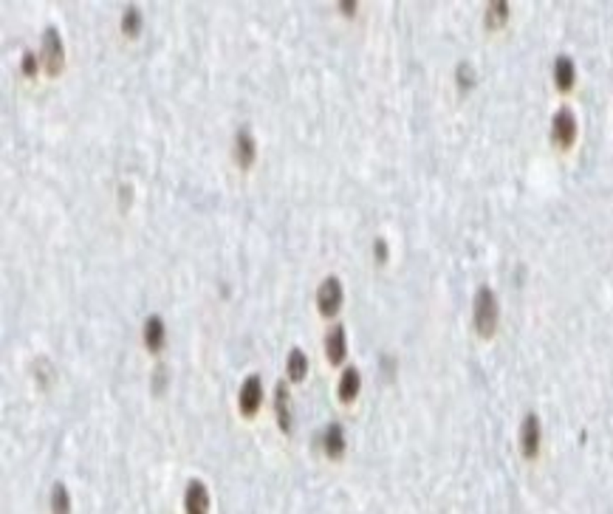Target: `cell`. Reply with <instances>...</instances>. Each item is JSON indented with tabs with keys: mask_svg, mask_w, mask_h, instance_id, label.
I'll return each mask as SVG.
<instances>
[{
	"mask_svg": "<svg viewBox=\"0 0 613 514\" xmlns=\"http://www.w3.org/2000/svg\"><path fill=\"white\" fill-rule=\"evenodd\" d=\"M472 322L475 331L484 339H492L498 331V297L489 285H481L475 294V306H472Z\"/></svg>",
	"mask_w": 613,
	"mask_h": 514,
	"instance_id": "obj_1",
	"label": "cell"
},
{
	"mask_svg": "<svg viewBox=\"0 0 613 514\" xmlns=\"http://www.w3.org/2000/svg\"><path fill=\"white\" fill-rule=\"evenodd\" d=\"M339 306H342V283L336 277H325L319 291H317V308L325 320H331L339 311Z\"/></svg>",
	"mask_w": 613,
	"mask_h": 514,
	"instance_id": "obj_2",
	"label": "cell"
},
{
	"mask_svg": "<svg viewBox=\"0 0 613 514\" xmlns=\"http://www.w3.org/2000/svg\"><path fill=\"white\" fill-rule=\"evenodd\" d=\"M551 138L557 147H563V150H568V147L574 144L577 138V119L568 108H560L554 113V122H551Z\"/></svg>",
	"mask_w": 613,
	"mask_h": 514,
	"instance_id": "obj_3",
	"label": "cell"
},
{
	"mask_svg": "<svg viewBox=\"0 0 613 514\" xmlns=\"http://www.w3.org/2000/svg\"><path fill=\"white\" fill-rule=\"evenodd\" d=\"M520 452L528 461H534L540 452V418L534 413H528L520 424Z\"/></svg>",
	"mask_w": 613,
	"mask_h": 514,
	"instance_id": "obj_4",
	"label": "cell"
},
{
	"mask_svg": "<svg viewBox=\"0 0 613 514\" xmlns=\"http://www.w3.org/2000/svg\"><path fill=\"white\" fill-rule=\"evenodd\" d=\"M43 57H45V71L51 73V77H57V73L62 71L65 54H62V40L54 29H45V34H43Z\"/></svg>",
	"mask_w": 613,
	"mask_h": 514,
	"instance_id": "obj_5",
	"label": "cell"
},
{
	"mask_svg": "<svg viewBox=\"0 0 613 514\" xmlns=\"http://www.w3.org/2000/svg\"><path fill=\"white\" fill-rule=\"evenodd\" d=\"M184 511L187 514H210V492L201 480H189L184 492Z\"/></svg>",
	"mask_w": 613,
	"mask_h": 514,
	"instance_id": "obj_6",
	"label": "cell"
},
{
	"mask_svg": "<svg viewBox=\"0 0 613 514\" xmlns=\"http://www.w3.org/2000/svg\"><path fill=\"white\" fill-rule=\"evenodd\" d=\"M260 401H263V382H260V376L252 373V376L243 382V387H240V399H238L240 413H243V415H254L257 407H260Z\"/></svg>",
	"mask_w": 613,
	"mask_h": 514,
	"instance_id": "obj_7",
	"label": "cell"
},
{
	"mask_svg": "<svg viewBox=\"0 0 613 514\" xmlns=\"http://www.w3.org/2000/svg\"><path fill=\"white\" fill-rule=\"evenodd\" d=\"M345 353H348L345 328H342V325H333L331 334L325 336V356H328L331 364H342V362H345Z\"/></svg>",
	"mask_w": 613,
	"mask_h": 514,
	"instance_id": "obj_8",
	"label": "cell"
},
{
	"mask_svg": "<svg viewBox=\"0 0 613 514\" xmlns=\"http://www.w3.org/2000/svg\"><path fill=\"white\" fill-rule=\"evenodd\" d=\"M322 450H325V455L333 458V461H339V458L345 455V432H342V427H339V424H331V427L325 429V435H322Z\"/></svg>",
	"mask_w": 613,
	"mask_h": 514,
	"instance_id": "obj_9",
	"label": "cell"
},
{
	"mask_svg": "<svg viewBox=\"0 0 613 514\" xmlns=\"http://www.w3.org/2000/svg\"><path fill=\"white\" fill-rule=\"evenodd\" d=\"M254 153H257V147H254L252 133H249V130H240L238 138H235V162H238V167L249 170V167L254 164Z\"/></svg>",
	"mask_w": 613,
	"mask_h": 514,
	"instance_id": "obj_10",
	"label": "cell"
},
{
	"mask_svg": "<svg viewBox=\"0 0 613 514\" xmlns=\"http://www.w3.org/2000/svg\"><path fill=\"white\" fill-rule=\"evenodd\" d=\"M577 83V68H574V59L571 57H557L554 62V85L560 91H571Z\"/></svg>",
	"mask_w": 613,
	"mask_h": 514,
	"instance_id": "obj_11",
	"label": "cell"
},
{
	"mask_svg": "<svg viewBox=\"0 0 613 514\" xmlns=\"http://www.w3.org/2000/svg\"><path fill=\"white\" fill-rule=\"evenodd\" d=\"M359 396V371L356 367H345L342 379H339V401L351 404Z\"/></svg>",
	"mask_w": 613,
	"mask_h": 514,
	"instance_id": "obj_12",
	"label": "cell"
},
{
	"mask_svg": "<svg viewBox=\"0 0 613 514\" xmlns=\"http://www.w3.org/2000/svg\"><path fill=\"white\" fill-rule=\"evenodd\" d=\"M145 345L150 353H159L164 348V322L161 317H147L145 322Z\"/></svg>",
	"mask_w": 613,
	"mask_h": 514,
	"instance_id": "obj_13",
	"label": "cell"
},
{
	"mask_svg": "<svg viewBox=\"0 0 613 514\" xmlns=\"http://www.w3.org/2000/svg\"><path fill=\"white\" fill-rule=\"evenodd\" d=\"M275 410H277V424H280V429L289 432V429H291V404H289V390H286L283 382L277 385V393H275Z\"/></svg>",
	"mask_w": 613,
	"mask_h": 514,
	"instance_id": "obj_14",
	"label": "cell"
},
{
	"mask_svg": "<svg viewBox=\"0 0 613 514\" xmlns=\"http://www.w3.org/2000/svg\"><path fill=\"white\" fill-rule=\"evenodd\" d=\"M289 376H291V382H303L308 376V356L300 348H294L289 353Z\"/></svg>",
	"mask_w": 613,
	"mask_h": 514,
	"instance_id": "obj_15",
	"label": "cell"
},
{
	"mask_svg": "<svg viewBox=\"0 0 613 514\" xmlns=\"http://www.w3.org/2000/svg\"><path fill=\"white\" fill-rule=\"evenodd\" d=\"M51 514H71V494L65 483H54L51 489Z\"/></svg>",
	"mask_w": 613,
	"mask_h": 514,
	"instance_id": "obj_16",
	"label": "cell"
},
{
	"mask_svg": "<svg viewBox=\"0 0 613 514\" xmlns=\"http://www.w3.org/2000/svg\"><path fill=\"white\" fill-rule=\"evenodd\" d=\"M506 20H509V3H506V0H495V3H489V9H486V26H489V29H500Z\"/></svg>",
	"mask_w": 613,
	"mask_h": 514,
	"instance_id": "obj_17",
	"label": "cell"
},
{
	"mask_svg": "<svg viewBox=\"0 0 613 514\" xmlns=\"http://www.w3.org/2000/svg\"><path fill=\"white\" fill-rule=\"evenodd\" d=\"M122 31H124L127 37H139V31H142V12L136 9V6H130V9L124 12V17H122Z\"/></svg>",
	"mask_w": 613,
	"mask_h": 514,
	"instance_id": "obj_18",
	"label": "cell"
},
{
	"mask_svg": "<svg viewBox=\"0 0 613 514\" xmlns=\"http://www.w3.org/2000/svg\"><path fill=\"white\" fill-rule=\"evenodd\" d=\"M472 83H475L472 68H469V65H458V85H461V88H469Z\"/></svg>",
	"mask_w": 613,
	"mask_h": 514,
	"instance_id": "obj_19",
	"label": "cell"
},
{
	"mask_svg": "<svg viewBox=\"0 0 613 514\" xmlns=\"http://www.w3.org/2000/svg\"><path fill=\"white\" fill-rule=\"evenodd\" d=\"M23 73L26 77H34L37 73V57L31 51H26V57H23Z\"/></svg>",
	"mask_w": 613,
	"mask_h": 514,
	"instance_id": "obj_20",
	"label": "cell"
},
{
	"mask_svg": "<svg viewBox=\"0 0 613 514\" xmlns=\"http://www.w3.org/2000/svg\"><path fill=\"white\" fill-rule=\"evenodd\" d=\"M373 249H376V255H379V263H384V260H387V246H384V241H376Z\"/></svg>",
	"mask_w": 613,
	"mask_h": 514,
	"instance_id": "obj_21",
	"label": "cell"
},
{
	"mask_svg": "<svg viewBox=\"0 0 613 514\" xmlns=\"http://www.w3.org/2000/svg\"><path fill=\"white\" fill-rule=\"evenodd\" d=\"M339 6H342L345 15H354V12H356V3H351V0H345V3H339Z\"/></svg>",
	"mask_w": 613,
	"mask_h": 514,
	"instance_id": "obj_22",
	"label": "cell"
}]
</instances>
